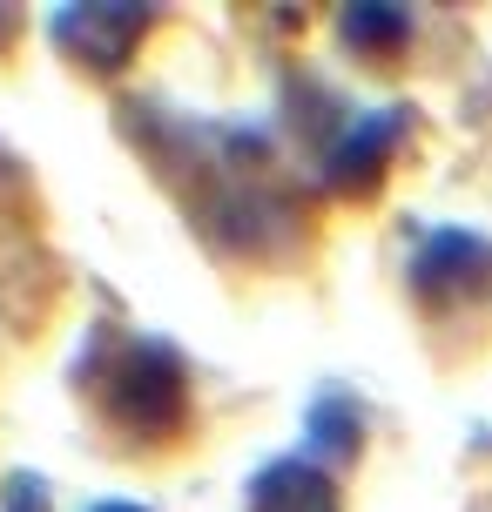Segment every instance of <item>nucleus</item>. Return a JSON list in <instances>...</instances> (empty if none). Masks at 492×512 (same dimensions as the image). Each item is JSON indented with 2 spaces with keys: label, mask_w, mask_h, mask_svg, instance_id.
Returning a JSON list of instances; mask_svg holds the SVG:
<instances>
[{
  "label": "nucleus",
  "mask_w": 492,
  "mask_h": 512,
  "mask_svg": "<svg viewBox=\"0 0 492 512\" xmlns=\"http://www.w3.org/2000/svg\"><path fill=\"white\" fill-rule=\"evenodd\" d=\"M102 411L115 432L135 445H162L189 425V371H182L176 344L162 337H129L115 358L102 364Z\"/></svg>",
  "instance_id": "nucleus-1"
},
{
  "label": "nucleus",
  "mask_w": 492,
  "mask_h": 512,
  "mask_svg": "<svg viewBox=\"0 0 492 512\" xmlns=\"http://www.w3.org/2000/svg\"><path fill=\"white\" fill-rule=\"evenodd\" d=\"M149 27H156L149 7L102 0V7H61V14H48V41L68 54L75 68H88V75H122L135 61V48L149 41Z\"/></svg>",
  "instance_id": "nucleus-2"
},
{
  "label": "nucleus",
  "mask_w": 492,
  "mask_h": 512,
  "mask_svg": "<svg viewBox=\"0 0 492 512\" xmlns=\"http://www.w3.org/2000/svg\"><path fill=\"white\" fill-rule=\"evenodd\" d=\"M412 297L418 304H466V297H486L492 290V243L479 230H459V223H439V230L418 236L412 250Z\"/></svg>",
  "instance_id": "nucleus-3"
},
{
  "label": "nucleus",
  "mask_w": 492,
  "mask_h": 512,
  "mask_svg": "<svg viewBox=\"0 0 492 512\" xmlns=\"http://www.w3.org/2000/svg\"><path fill=\"white\" fill-rule=\"evenodd\" d=\"M412 128V108H371V115H351L344 135L324 149V189L331 196H371L385 182V162L398 155Z\"/></svg>",
  "instance_id": "nucleus-4"
},
{
  "label": "nucleus",
  "mask_w": 492,
  "mask_h": 512,
  "mask_svg": "<svg viewBox=\"0 0 492 512\" xmlns=\"http://www.w3.org/2000/svg\"><path fill=\"white\" fill-rule=\"evenodd\" d=\"M250 512H344L331 472L311 459H270L250 479Z\"/></svg>",
  "instance_id": "nucleus-5"
},
{
  "label": "nucleus",
  "mask_w": 492,
  "mask_h": 512,
  "mask_svg": "<svg viewBox=\"0 0 492 512\" xmlns=\"http://www.w3.org/2000/svg\"><path fill=\"white\" fill-rule=\"evenodd\" d=\"M304 438H311V465H351L364 445V411L351 391H324L304 411Z\"/></svg>",
  "instance_id": "nucleus-6"
},
{
  "label": "nucleus",
  "mask_w": 492,
  "mask_h": 512,
  "mask_svg": "<svg viewBox=\"0 0 492 512\" xmlns=\"http://www.w3.org/2000/svg\"><path fill=\"white\" fill-rule=\"evenodd\" d=\"M337 34H344V48L371 54V61H391V54H405V41H412V14L391 7V0H358V7L337 14Z\"/></svg>",
  "instance_id": "nucleus-7"
},
{
  "label": "nucleus",
  "mask_w": 492,
  "mask_h": 512,
  "mask_svg": "<svg viewBox=\"0 0 492 512\" xmlns=\"http://www.w3.org/2000/svg\"><path fill=\"white\" fill-rule=\"evenodd\" d=\"M0 512H54L48 479H34V472H7V479H0Z\"/></svg>",
  "instance_id": "nucleus-8"
},
{
  "label": "nucleus",
  "mask_w": 492,
  "mask_h": 512,
  "mask_svg": "<svg viewBox=\"0 0 492 512\" xmlns=\"http://www.w3.org/2000/svg\"><path fill=\"white\" fill-rule=\"evenodd\" d=\"M14 34H21V14H14V7H0V48H7Z\"/></svg>",
  "instance_id": "nucleus-9"
},
{
  "label": "nucleus",
  "mask_w": 492,
  "mask_h": 512,
  "mask_svg": "<svg viewBox=\"0 0 492 512\" xmlns=\"http://www.w3.org/2000/svg\"><path fill=\"white\" fill-rule=\"evenodd\" d=\"M88 512H149V506H129V499H102V506H88Z\"/></svg>",
  "instance_id": "nucleus-10"
}]
</instances>
